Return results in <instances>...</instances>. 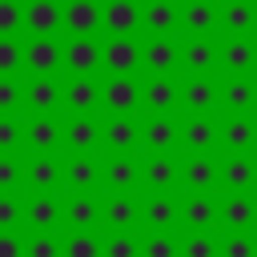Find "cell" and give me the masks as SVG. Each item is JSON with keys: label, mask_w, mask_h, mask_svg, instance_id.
Listing matches in <instances>:
<instances>
[{"label": "cell", "mask_w": 257, "mask_h": 257, "mask_svg": "<svg viewBox=\"0 0 257 257\" xmlns=\"http://www.w3.org/2000/svg\"><path fill=\"white\" fill-rule=\"evenodd\" d=\"M24 257H60V233H24Z\"/></svg>", "instance_id": "obj_47"}, {"label": "cell", "mask_w": 257, "mask_h": 257, "mask_svg": "<svg viewBox=\"0 0 257 257\" xmlns=\"http://www.w3.org/2000/svg\"><path fill=\"white\" fill-rule=\"evenodd\" d=\"M217 76H257V36H217Z\"/></svg>", "instance_id": "obj_12"}, {"label": "cell", "mask_w": 257, "mask_h": 257, "mask_svg": "<svg viewBox=\"0 0 257 257\" xmlns=\"http://www.w3.org/2000/svg\"><path fill=\"white\" fill-rule=\"evenodd\" d=\"M24 193H60V157H24Z\"/></svg>", "instance_id": "obj_36"}, {"label": "cell", "mask_w": 257, "mask_h": 257, "mask_svg": "<svg viewBox=\"0 0 257 257\" xmlns=\"http://www.w3.org/2000/svg\"><path fill=\"white\" fill-rule=\"evenodd\" d=\"M217 193H181V233H217Z\"/></svg>", "instance_id": "obj_21"}, {"label": "cell", "mask_w": 257, "mask_h": 257, "mask_svg": "<svg viewBox=\"0 0 257 257\" xmlns=\"http://www.w3.org/2000/svg\"><path fill=\"white\" fill-rule=\"evenodd\" d=\"M141 157H181V116H141Z\"/></svg>", "instance_id": "obj_8"}, {"label": "cell", "mask_w": 257, "mask_h": 257, "mask_svg": "<svg viewBox=\"0 0 257 257\" xmlns=\"http://www.w3.org/2000/svg\"><path fill=\"white\" fill-rule=\"evenodd\" d=\"M100 193H141V157L104 153L100 157Z\"/></svg>", "instance_id": "obj_18"}, {"label": "cell", "mask_w": 257, "mask_h": 257, "mask_svg": "<svg viewBox=\"0 0 257 257\" xmlns=\"http://www.w3.org/2000/svg\"><path fill=\"white\" fill-rule=\"evenodd\" d=\"M64 76H24V116H60Z\"/></svg>", "instance_id": "obj_17"}, {"label": "cell", "mask_w": 257, "mask_h": 257, "mask_svg": "<svg viewBox=\"0 0 257 257\" xmlns=\"http://www.w3.org/2000/svg\"><path fill=\"white\" fill-rule=\"evenodd\" d=\"M141 157V116H100V157Z\"/></svg>", "instance_id": "obj_16"}, {"label": "cell", "mask_w": 257, "mask_h": 257, "mask_svg": "<svg viewBox=\"0 0 257 257\" xmlns=\"http://www.w3.org/2000/svg\"><path fill=\"white\" fill-rule=\"evenodd\" d=\"M217 233H257V193H217Z\"/></svg>", "instance_id": "obj_13"}, {"label": "cell", "mask_w": 257, "mask_h": 257, "mask_svg": "<svg viewBox=\"0 0 257 257\" xmlns=\"http://www.w3.org/2000/svg\"><path fill=\"white\" fill-rule=\"evenodd\" d=\"M217 116H257V76H217Z\"/></svg>", "instance_id": "obj_6"}, {"label": "cell", "mask_w": 257, "mask_h": 257, "mask_svg": "<svg viewBox=\"0 0 257 257\" xmlns=\"http://www.w3.org/2000/svg\"><path fill=\"white\" fill-rule=\"evenodd\" d=\"M60 36H100V0H60Z\"/></svg>", "instance_id": "obj_22"}, {"label": "cell", "mask_w": 257, "mask_h": 257, "mask_svg": "<svg viewBox=\"0 0 257 257\" xmlns=\"http://www.w3.org/2000/svg\"><path fill=\"white\" fill-rule=\"evenodd\" d=\"M141 76H181V36H141Z\"/></svg>", "instance_id": "obj_3"}, {"label": "cell", "mask_w": 257, "mask_h": 257, "mask_svg": "<svg viewBox=\"0 0 257 257\" xmlns=\"http://www.w3.org/2000/svg\"><path fill=\"white\" fill-rule=\"evenodd\" d=\"M60 157H100V116H60Z\"/></svg>", "instance_id": "obj_7"}, {"label": "cell", "mask_w": 257, "mask_h": 257, "mask_svg": "<svg viewBox=\"0 0 257 257\" xmlns=\"http://www.w3.org/2000/svg\"><path fill=\"white\" fill-rule=\"evenodd\" d=\"M24 76H64L60 36H24Z\"/></svg>", "instance_id": "obj_19"}, {"label": "cell", "mask_w": 257, "mask_h": 257, "mask_svg": "<svg viewBox=\"0 0 257 257\" xmlns=\"http://www.w3.org/2000/svg\"><path fill=\"white\" fill-rule=\"evenodd\" d=\"M217 36H181V76H217Z\"/></svg>", "instance_id": "obj_20"}, {"label": "cell", "mask_w": 257, "mask_h": 257, "mask_svg": "<svg viewBox=\"0 0 257 257\" xmlns=\"http://www.w3.org/2000/svg\"><path fill=\"white\" fill-rule=\"evenodd\" d=\"M60 193H100V157H60Z\"/></svg>", "instance_id": "obj_26"}, {"label": "cell", "mask_w": 257, "mask_h": 257, "mask_svg": "<svg viewBox=\"0 0 257 257\" xmlns=\"http://www.w3.org/2000/svg\"><path fill=\"white\" fill-rule=\"evenodd\" d=\"M0 233H24V197L0 193Z\"/></svg>", "instance_id": "obj_43"}, {"label": "cell", "mask_w": 257, "mask_h": 257, "mask_svg": "<svg viewBox=\"0 0 257 257\" xmlns=\"http://www.w3.org/2000/svg\"><path fill=\"white\" fill-rule=\"evenodd\" d=\"M0 116H24V76H0Z\"/></svg>", "instance_id": "obj_40"}, {"label": "cell", "mask_w": 257, "mask_h": 257, "mask_svg": "<svg viewBox=\"0 0 257 257\" xmlns=\"http://www.w3.org/2000/svg\"><path fill=\"white\" fill-rule=\"evenodd\" d=\"M24 157H60V116H24Z\"/></svg>", "instance_id": "obj_24"}, {"label": "cell", "mask_w": 257, "mask_h": 257, "mask_svg": "<svg viewBox=\"0 0 257 257\" xmlns=\"http://www.w3.org/2000/svg\"><path fill=\"white\" fill-rule=\"evenodd\" d=\"M0 76H24V36H0Z\"/></svg>", "instance_id": "obj_39"}, {"label": "cell", "mask_w": 257, "mask_h": 257, "mask_svg": "<svg viewBox=\"0 0 257 257\" xmlns=\"http://www.w3.org/2000/svg\"><path fill=\"white\" fill-rule=\"evenodd\" d=\"M217 257H257V233H217Z\"/></svg>", "instance_id": "obj_38"}, {"label": "cell", "mask_w": 257, "mask_h": 257, "mask_svg": "<svg viewBox=\"0 0 257 257\" xmlns=\"http://www.w3.org/2000/svg\"><path fill=\"white\" fill-rule=\"evenodd\" d=\"M24 233H60V193H24Z\"/></svg>", "instance_id": "obj_28"}, {"label": "cell", "mask_w": 257, "mask_h": 257, "mask_svg": "<svg viewBox=\"0 0 257 257\" xmlns=\"http://www.w3.org/2000/svg\"><path fill=\"white\" fill-rule=\"evenodd\" d=\"M64 76H100V36H60Z\"/></svg>", "instance_id": "obj_11"}, {"label": "cell", "mask_w": 257, "mask_h": 257, "mask_svg": "<svg viewBox=\"0 0 257 257\" xmlns=\"http://www.w3.org/2000/svg\"><path fill=\"white\" fill-rule=\"evenodd\" d=\"M181 193H221L217 157H181Z\"/></svg>", "instance_id": "obj_33"}, {"label": "cell", "mask_w": 257, "mask_h": 257, "mask_svg": "<svg viewBox=\"0 0 257 257\" xmlns=\"http://www.w3.org/2000/svg\"><path fill=\"white\" fill-rule=\"evenodd\" d=\"M217 157H257V116H217Z\"/></svg>", "instance_id": "obj_9"}, {"label": "cell", "mask_w": 257, "mask_h": 257, "mask_svg": "<svg viewBox=\"0 0 257 257\" xmlns=\"http://www.w3.org/2000/svg\"><path fill=\"white\" fill-rule=\"evenodd\" d=\"M100 76H141V36H100Z\"/></svg>", "instance_id": "obj_2"}, {"label": "cell", "mask_w": 257, "mask_h": 257, "mask_svg": "<svg viewBox=\"0 0 257 257\" xmlns=\"http://www.w3.org/2000/svg\"><path fill=\"white\" fill-rule=\"evenodd\" d=\"M221 193H257V157H217Z\"/></svg>", "instance_id": "obj_32"}, {"label": "cell", "mask_w": 257, "mask_h": 257, "mask_svg": "<svg viewBox=\"0 0 257 257\" xmlns=\"http://www.w3.org/2000/svg\"><path fill=\"white\" fill-rule=\"evenodd\" d=\"M181 257H217V233H177Z\"/></svg>", "instance_id": "obj_44"}, {"label": "cell", "mask_w": 257, "mask_h": 257, "mask_svg": "<svg viewBox=\"0 0 257 257\" xmlns=\"http://www.w3.org/2000/svg\"><path fill=\"white\" fill-rule=\"evenodd\" d=\"M221 36H257V0H217Z\"/></svg>", "instance_id": "obj_34"}, {"label": "cell", "mask_w": 257, "mask_h": 257, "mask_svg": "<svg viewBox=\"0 0 257 257\" xmlns=\"http://www.w3.org/2000/svg\"><path fill=\"white\" fill-rule=\"evenodd\" d=\"M141 36H181V0H141Z\"/></svg>", "instance_id": "obj_30"}, {"label": "cell", "mask_w": 257, "mask_h": 257, "mask_svg": "<svg viewBox=\"0 0 257 257\" xmlns=\"http://www.w3.org/2000/svg\"><path fill=\"white\" fill-rule=\"evenodd\" d=\"M181 116H217V76H181Z\"/></svg>", "instance_id": "obj_23"}, {"label": "cell", "mask_w": 257, "mask_h": 257, "mask_svg": "<svg viewBox=\"0 0 257 257\" xmlns=\"http://www.w3.org/2000/svg\"><path fill=\"white\" fill-rule=\"evenodd\" d=\"M60 233H100V193H60Z\"/></svg>", "instance_id": "obj_10"}, {"label": "cell", "mask_w": 257, "mask_h": 257, "mask_svg": "<svg viewBox=\"0 0 257 257\" xmlns=\"http://www.w3.org/2000/svg\"><path fill=\"white\" fill-rule=\"evenodd\" d=\"M181 157H217V116H181Z\"/></svg>", "instance_id": "obj_25"}, {"label": "cell", "mask_w": 257, "mask_h": 257, "mask_svg": "<svg viewBox=\"0 0 257 257\" xmlns=\"http://www.w3.org/2000/svg\"><path fill=\"white\" fill-rule=\"evenodd\" d=\"M60 116H100V76H64Z\"/></svg>", "instance_id": "obj_15"}, {"label": "cell", "mask_w": 257, "mask_h": 257, "mask_svg": "<svg viewBox=\"0 0 257 257\" xmlns=\"http://www.w3.org/2000/svg\"><path fill=\"white\" fill-rule=\"evenodd\" d=\"M137 257H181L177 233H137Z\"/></svg>", "instance_id": "obj_37"}, {"label": "cell", "mask_w": 257, "mask_h": 257, "mask_svg": "<svg viewBox=\"0 0 257 257\" xmlns=\"http://www.w3.org/2000/svg\"><path fill=\"white\" fill-rule=\"evenodd\" d=\"M141 193H100V233H137Z\"/></svg>", "instance_id": "obj_14"}, {"label": "cell", "mask_w": 257, "mask_h": 257, "mask_svg": "<svg viewBox=\"0 0 257 257\" xmlns=\"http://www.w3.org/2000/svg\"><path fill=\"white\" fill-rule=\"evenodd\" d=\"M141 193H181V157H141Z\"/></svg>", "instance_id": "obj_27"}, {"label": "cell", "mask_w": 257, "mask_h": 257, "mask_svg": "<svg viewBox=\"0 0 257 257\" xmlns=\"http://www.w3.org/2000/svg\"><path fill=\"white\" fill-rule=\"evenodd\" d=\"M100 36H141V0H100Z\"/></svg>", "instance_id": "obj_29"}, {"label": "cell", "mask_w": 257, "mask_h": 257, "mask_svg": "<svg viewBox=\"0 0 257 257\" xmlns=\"http://www.w3.org/2000/svg\"><path fill=\"white\" fill-rule=\"evenodd\" d=\"M100 257H137V233H100Z\"/></svg>", "instance_id": "obj_48"}, {"label": "cell", "mask_w": 257, "mask_h": 257, "mask_svg": "<svg viewBox=\"0 0 257 257\" xmlns=\"http://www.w3.org/2000/svg\"><path fill=\"white\" fill-rule=\"evenodd\" d=\"M137 233H181V193H141Z\"/></svg>", "instance_id": "obj_1"}, {"label": "cell", "mask_w": 257, "mask_h": 257, "mask_svg": "<svg viewBox=\"0 0 257 257\" xmlns=\"http://www.w3.org/2000/svg\"><path fill=\"white\" fill-rule=\"evenodd\" d=\"M0 193L24 197V157H0Z\"/></svg>", "instance_id": "obj_45"}, {"label": "cell", "mask_w": 257, "mask_h": 257, "mask_svg": "<svg viewBox=\"0 0 257 257\" xmlns=\"http://www.w3.org/2000/svg\"><path fill=\"white\" fill-rule=\"evenodd\" d=\"M0 36H24V0H0Z\"/></svg>", "instance_id": "obj_46"}, {"label": "cell", "mask_w": 257, "mask_h": 257, "mask_svg": "<svg viewBox=\"0 0 257 257\" xmlns=\"http://www.w3.org/2000/svg\"><path fill=\"white\" fill-rule=\"evenodd\" d=\"M100 116H141V76H100Z\"/></svg>", "instance_id": "obj_4"}, {"label": "cell", "mask_w": 257, "mask_h": 257, "mask_svg": "<svg viewBox=\"0 0 257 257\" xmlns=\"http://www.w3.org/2000/svg\"><path fill=\"white\" fill-rule=\"evenodd\" d=\"M181 36H221L217 0H181Z\"/></svg>", "instance_id": "obj_31"}, {"label": "cell", "mask_w": 257, "mask_h": 257, "mask_svg": "<svg viewBox=\"0 0 257 257\" xmlns=\"http://www.w3.org/2000/svg\"><path fill=\"white\" fill-rule=\"evenodd\" d=\"M0 157H24V116H0Z\"/></svg>", "instance_id": "obj_41"}, {"label": "cell", "mask_w": 257, "mask_h": 257, "mask_svg": "<svg viewBox=\"0 0 257 257\" xmlns=\"http://www.w3.org/2000/svg\"><path fill=\"white\" fill-rule=\"evenodd\" d=\"M0 257H24V233H0Z\"/></svg>", "instance_id": "obj_49"}, {"label": "cell", "mask_w": 257, "mask_h": 257, "mask_svg": "<svg viewBox=\"0 0 257 257\" xmlns=\"http://www.w3.org/2000/svg\"><path fill=\"white\" fill-rule=\"evenodd\" d=\"M24 36H60V0H24Z\"/></svg>", "instance_id": "obj_35"}, {"label": "cell", "mask_w": 257, "mask_h": 257, "mask_svg": "<svg viewBox=\"0 0 257 257\" xmlns=\"http://www.w3.org/2000/svg\"><path fill=\"white\" fill-rule=\"evenodd\" d=\"M60 257H100V233H60Z\"/></svg>", "instance_id": "obj_42"}, {"label": "cell", "mask_w": 257, "mask_h": 257, "mask_svg": "<svg viewBox=\"0 0 257 257\" xmlns=\"http://www.w3.org/2000/svg\"><path fill=\"white\" fill-rule=\"evenodd\" d=\"M141 116H181V76H141Z\"/></svg>", "instance_id": "obj_5"}]
</instances>
